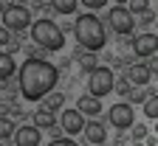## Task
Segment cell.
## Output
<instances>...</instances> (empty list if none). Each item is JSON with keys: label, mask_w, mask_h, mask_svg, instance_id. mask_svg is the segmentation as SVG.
<instances>
[{"label": "cell", "mask_w": 158, "mask_h": 146, "mask_svg": "<svg viewBox=\"0 0 158 146\" xmlns=\"http://www.w3.org/2000/svg\"><path fill=\"white\" fill-rule=\"evenodd\" d=\"M59 81V70L45 59H26L23 68H20V79L17 87L20 96L26 101H40L43 96H48Z\"/></svg>", "instance_id": "obj_1"}, {"label": "cell", "mask_w": 158, "mask_h": 146, "mask_svg": "<svg viewBox=\"0 0 158 146\" xmlns=\"http://www.w3.org/2000/svg\"><path fill=\"white\" fill-rule=\"evenodd\" d=\"M73 34H76V42L82 51H102L107 45V31L102 26V20H99L96 14H79L76 23H73Z\"/></svg>", "instance_id": "obj_2"}, {"label": "cell", "mask_w": 158, "mask_h": 146, "mask_svg": "<svg viewBox=\"0 0 158 146\" xmlns=\"http://www.w3.org/2000/svg\"><path fill=\"white\" fill-rule=\"evenodd\" d=\"M31 39H34V45L43 48V51H62L65 48L62 28H59L54 20H48V17L37 20V23L31 26Z\"/></svg>", "instance_id": "obj_3"}, {"label": "cell", "mask_w": 158, "mask_h": 146, "mask_svg": "<svg viewBox=\"0 0 158 146\" xmlns=\"http://www.w3.org/2000/svg\"><path fill=\"white\" fill-rule=\"evenodd\" d=\"M3 28L6 31H26L31 26V9L28 6H20V3H9L3 6Z\"/></svg>", "instance_id": "obj_4"}, {"label": "cell", "mask_w": 158, "mask_h": 146, "mask_svg": "<svg viewBox=\"0 0 158 146\" xmlns=\"http://www.w3.org/2000/svg\"><path fill=\"white\" fill-rule=\"evenodd\" d=\"M90 79H88V96H93V98H105L107 93H113V70L110 68H105V65H99L96 70H90L88 73Z\"/></svg>", "instance_id": "obj_5"}, {"label": "cell", "mask_w": 158, "mask_h": 146, "mask_svg": "<svg viewBox=\"0 0 158 146\" xmlns=\"http://www.w3.org/2000/svg\"><path fill=\"white\" fill-rule=\"evenodd\" d=\"M107 23H110V28L118 34V37H130L133 34V28H135V17L124 9V6H113L110 11H107Z\"/></svg>", "instance_id": "obj_6"}, {"label": "cell", "mask_w": 158, "mask_h": 146, "mask_svg": "<svg viewBox=\"0 0 158 146\" xmlns=\"http://www.w3.org/2000/svg\"><path fill=\"white\" fill-rule=\"evenodd\" d=\"M107 118H110V124H113L116 129H130L133 124H135L133 104H130V101H118V104H113L110 112H107Z\"/></svg>", "instance_id": "obj_7"}, {"label": "cell", "mask_w": 158, "mask_h": 146, "mask_svg": "<svg viewBox=\"0 0 158 146\" xmlns=\"http://www.w3.org/2000/svg\"><path fill=\"white\" fill-rule=\"evenodd\" d=\"M133 51H135V56L152 59V56H155V51H158V39H155V34H152V31L138 34V37L133 39Z\"/></svg>", "instance_id": "obj_8"}, {"label": "cell", "mask_w": 158, "mask_h": 146, "mask_svg": "<svg viewBox=\"0 0 158 146\" xmlns=\"http://www.w3.org/2000/svg\"><path fill=\"white\" fill-rule=\"evenodd\" d=\"M40 140H43V135L34 124H23L14 129V146H40Z\"/></svg>", "instance_id": "obj_9"}, {"label": "cell", "mask_w": 158, "mask_h": 146, "mask_svg": "<svg viewBox=\"0 0 158 146\" xmlns=\"http://www.w3.org/2000/svg\"><path fill=\"white\" fill-rule=\"evenodd\" d=\"M59 127H62L68 135H79L85 127V115L79 110H62V115H59Z\"/></svg>", "instance_id": "obj_10"}, {"label": "cell", "mask_w": 158, "mask_h": 146, "mask_svg": "<svg viewBox=\"0 0 158 146\" xmlns=\"http://www.w3.org/2000/svg\"><path fill=\"white\" fill-rule=\"evenodd\" d=\"M82 132H85V138H88L93 146H105V140H107V129H105L102 121H85Z\"/></svg>", "instance_id": "obj_11"}, {"label": "cell", "mask_w": 158, "mask_h": 146, "mask_svg": "<svg viewBox=\"0 0 158 146\" xmlns=\"http://www.w3.org/2000/svg\"><path fill=\"white\" fill-rule=\"evenodd\" d=\"M152 76H155V73H152L147 65H130V68H127V81H130V85H138V87L150 85Z\"/></svg>", "instance_id": "obj_12"}, {"label": "cell", "mask_w": 158, "mask_h": 146, "mask_svg": "<svg viewBox=\"0 0 158 146\" xmlns=\"http://www.w3.org/2000/svg\"><path fill=\"white\" fill-rule=\"evenodd\" d=\"M76 110L82 112V115H90V118H96L99 112H102V98H93V96H79Z\"/></svg>", "instance_id": "obj_13"}, {"label": "cell", "mask_w": 158, "mask_h": 146, "mask_svg": "<svg viewBox=\"0 0 158 146\" xmlns=\"http://www.w3.org/2000/svg\"><path fill=\"white\" fill-rule=\"evenodd\" d=\"M73 59H76L79 70H85V73H90V70H96V68H99V56H96V53H90V51H79V48H76Z\"/></svg>", "instance_id": "obj_14"}, {"label": "cell", "mask_w": 158, "mask_h": 146, "mask_svg": "<svg viewBox=\"0 0 158 146\" xmlns=\"http://www.w3.org/2000/svg\"><path fill=\"white\" fill-rule=\"evenodd\" d=\"M34 127L43 132V129H54L56 127V115L54 112H45V110H37L34 112Z\"/></svg>", "instance_id": "obj_15"}, {"label": "cell", "mask_w": 158, "mask_h": 146, "mask_svg": "<svg viewBox=\"0 0 158 146\" xmlns=\"http://www.w3.org/2000/svg\"><path fill=\"white\" fill-rule=\"evenodd\" d=\"M14 70H17L14 56H11V53H6V51H0V81L11 79V76H14Z\"/></svg>", "instance_id": "obj_16"}, {"label": "cell", "mask_w": 158, "mask_h": 146, "mask_svg": "<svg viewBox=\"0 0 158 146\" xmlns=\"http://www.w3.org/2000/svg\"><path fill=\"white\" fill-rule=\"evenodd\" d=\"M62 101H65V96L62 93H48V96H43V107L40 110H45V112H56V110H62Z\"/></svg>", "instance_id": "obj_17"}, {"label": "cell", "mask_w": 158, "mask_h": 146, "mask_svg": "<svg viewBox=\"0 0 158 146\" xmlns=\"http://www.w3.org/2000/svg\"><path fill=\"white\" fill-rule=\"evenodd\" d=\"M48 6L56 14H73L76 6H79V0H48Z\"/></svg>", "instance_id": "obj_18"}, {"label": "cell", "mask_w": 158, "mask_h": 146, "mask_svg": "<svg viewBox=\"0 0 158 146\" xmlns=\"http://www.w3.org/2000/svg\"><path fill=\"white\" fill-rule=\"evenodd\" d=\"M144 112H147V118H150V121H155V118H158V98H155V87L150 90V98H144Z\"/></svg>", "instance_id": "obj_19"}, {"label": "cell", "mask_w": 158, "mask_h": 146, "mask_svg": "<svg viewBox=\"0 0 158 146\" xmlns=\"http://www.w3.org/2000/svg\"><path fill=\"white\" fill-rule=\"evenodd\" d=\"M14 121L9 118V115H0V140H9L11 135H14Z\"/></svg>", "instance_id": "obj_20"}, {"label": "cell", "mask_w": 158, "mask_h": 146, "mask_svg": "<svg viewBox=\"0 0 158 146\" xmlns=\"http://www.w3.org/2000/svg\"><path fill=\"white\" fill-rule=\"evenodd\" d=\"M124 9H127V11H130V14L135 17V14H147V11L152 9V6L147 3V0H127V6H124Z\"/></svg>", "instance_id": "obj_21"}, {"label": "cell", "mask_w": 158, "mask_h": 146, "mask_svg": "<svg viewBox=\"0 0 158 146\" xmlns=\"http://www.w3.org/2000/svg\"><path fill=\"white\" fill-rule=\"evenodd\" d=\"M113 90L122 96V98H127V96H130V90H133V85L127 81V76H122V79H113Z\"/></svg>", "instance_id": "obj_22"}, {"label": "cell", "mask_w": 158, "mask_h": 146, "mask_svg": "<svg viewBox=\"0 0 158 146\" xmlns=\"http://www.w3.org/2000/svg\"><path fill=\"white\" fill-rule=\"evenodd\" d=\"M130 129H133V138H135V140H144V138H147V127H144V124H133Z\"/></svg>", "instance_id": "obj_23"}, {"label": "cell", "mask_w": 158, "mask_h": 146, "mask_svg": "<svg viewBox=\"0 0 158 146\" xmlns=\"http://www.w3.org/2000/svg\"><path fill=\"white\" fill-rule=\"evenodd\" d=\"M79 3H82L85 9H93V11H96V9H105L107 0H79Z\"/></svg>", "instance_id": "obj_24"}, {"label": "cell", "mask_w": 158, "mask_h": 146, "mask_svg": "<svg viewBox=\"0 0 158 146\" xmlns=\"http://www.w3.org/2000/svg\"><path fill=\"white\" fill-rule=\"evenodd\" d=\"M152 23H155V11H152V9H150V11H147V14H144V17H141V28H144V31H147V26H152Z\"/></svg>", "instance_id": "obj_25"}, {"label": "cell", "mask_w": 158, "mask_h": 146, "mask_svg": "<svg viewBox=\"0 0 158 146\" xmlns=\"http://www.w3.org/2000/svg\"><path fill=\"white\" fill-rule=\"evenodd\" d=\"M9 42H11V31H6L3 26H0V48H6Z\"/></svg>", "instance_id": "obj_26"}, {"label": "cell", "mask_w": 158, "mask_h": 146, "mask_svg": "<svg viewBox=\"0 0 158 146\" xmlns=\"http://www.w3.org/2000/svg\"><path fill=\"white\" fill-rule=\"evenodd\" d=\"M48 146H76V143H73L71 138H54V140H51Z\"/></svg>", "instance_id": "obj_27"}, {"label": "cell", "mask_w": 158, "mask_h": 146, "mask_svg": "<svg viewBox=\"0 0 158 146\" xmlns=\"http://www.w3.org/2000/svg\"><path fill=\"white\" fill-rule=\"evenodd\" d=\"M43 56H45V51H43V48H34V45L28 48V59H43Z\"/></svg>", "instance_id": "obj_28"}, {"label": "cell", "mask_w": 158, "mask_h": 146, "mask_svg": "<svg viewBox=\"0 0 158 146\" xmlns=\"http://www.w3.org/2000/svg\"><path fill=\"white\" fill-rule=\"evenodd\" d=\"M144 98H147L144 90H130V101H144Z\"/></svg>", "instance_id": "obj_29"}, {"label": "cell", "mask_w": 158, "mask_h": 146, "mask_svg": "<svg viewBox=\"0 0 158 146\" xmlns=\"http://www.w3.org/2000/svg\"><path fill=\"white\" fill-rule=\"evenodd\" d=\"M11 3H20V6H26V3H28V0H11Z\"/></svg>", "instance_id": "obj_30"}, {"label": "cell", "mask_w": 158, "mask_h": 146, "mask_svg": "<svg viewBox=\"0 0 158 146\" xmlns=\"http://www.w3.org/2000/svg\"><path fill=\"white\" fill-rule=\"evenodd\" d=\"M113 3H116V6H124V3H127V0H113Z\"/></svg>", "instance_id": "obj_31"}, {"label": "cell", "mask_w": 158, "mask_h": 146, "mask_svg": "<svg viewBox=\"0 0 158 146\" xmlns=\"http://www.w3.org/2000/svg\"><path fill=\"white\" fill-rule=\"evenodd\" d=\"M0 146H3V143H0Z\"/></svg>", "instance_id": "obj_32"}]
</instances>
